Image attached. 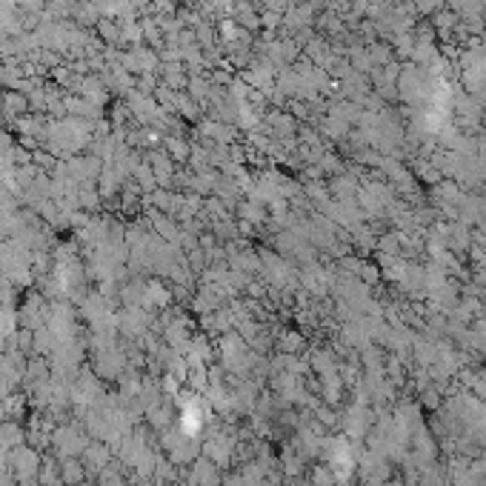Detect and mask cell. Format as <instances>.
Instances as JSON below:
<instances>
[{
    "mask_svg": "<svg viewBox=\"0 0 486 486\" xmlns=\"http://www.w3.org/2000/svg\"><path fill=\"white\" fill-rule=\"evenodd\" d=\"M0 103H4V106H0V112H4L9 120H21V115L29 109V98L24 92H6Z\"/></svg>",
    "mask_w": 486,
    "mask_h": 486,
    "instance_id": "obj_12",
    "label": "cell"
},
{
    "mask_svg": "<svg viewBox=\"0 0 486 486\" xmlns=\"http://www.w3.org/2000/svg\"><path fill=\"white\" fill-rule=\"evenodd\" d=\"M149 326H152V315L143 306H126L118 315V332L126 335V338H132V341L149 335Z\"/></svg>",
    "mask_w": 486,
    "mask_h": 486,
    "instance_id": "obj_6",
    "label": "cell"
},
{
    "mask_svg": "<svg viewBox=\"0 0 486 486\" xmlns=\"http://www.w3.org/2000/svg\"><path fill=\"white\" fill-rule=\"evenodd\" d=\"M41 452L29 443L9 449V472L21 486H38V469H41Z\"/></svg>",
    "mask_w": 486,
    "mask_h": 486,
    "instance_id": "obj_3",
    "label": "cell"
},
{
    "mask_svg": "<svg viewBox=\"0 0 486 486\" xmlns=\"http://www.w3.org/2000/svg\"><path fill=\"white\" fill-rule=\"evenodd\" d=\"M61 475H63V486H86V466L81 457H66L61 460Z\"/></svg>",
    "mask_w": 486,
    "mask_h": 486,
    "instance_id": "obj_9",
    "label": "cell"
},
{
    "mask_svg": "<svg viewBox=\"0 0 486 486\" xmlns=\"http://www.w3.org/2000/svg\"><path fill=\"white\" fill-rule=\"evenodd\" d=\"M234 449H237V440H234L232 432H212V438L200 443V455L209 457V460H212L214 466H220V469H226V466L232 463Z\"/></svg>",
    "mask_w": 486,
    "mask_h": 486,
    "instance_id": "obj_4",
    "label": "cell"
},
{
    "mask_svg": "<svg viewBox=\"0 0 486 486\" xmlns=\"http://www.w3.org/2000/svg\"><path fill=\"white\" fill-rule=\"evenodd\" d=\"M415 6H418V12H423V15H432V12L440 6V0H415Z\"/></svg>",
    "mask_w": 486,
    "mask_h": 486,
    "instance_id": "obj_19",
    "label": "cell"
},
{
    "mask_svg": "<svg viewBox=\"0 0 486 486\" xmlns=\"http://www.w3.org/2000/svg\"><path fill=\"white\" fill-rule=\"evenodd\" d=\"M278 346H281V352L286 355H295L301 346H304V341H301V335L298 332H284V335H278Z\"/></svg>",
    "mask_w": 486,
    "mask_h": 486,
    "instance_id": "obj_15",
    "label": "cell"
},
{
    "mask_svg": "<svg viewBox=\"0 0 486 486\" xmlns=\"http://www.w3.org/2000/svg\"><path fill=\"white\" fill-rule=\"evenodd\" d=\"M98 26H100V35H103V38H106L109 43H118V38H120V32H118V29H115V26H112L109 21H100Z\"/></svg>",
    "mask_w": 486,
    "mask_h": 486,
    "instance_id": "obj_18",
    "label": "cell"
},
{
    "mask_svg": "<svg viewBox=\"0 0 486 486\" xmlns=\"http://www.w3.org/2000/svg\"><path fill=\"white\" fill-rule=\"evenodd\" d=\"M166 149H169L166 155H169L172 160H177V163H180V160H189V146H186L180 138H169V140H166Z\"/></svg>",
    "mask_w": 486,
    "mask_h": 486,
    "instance_id": "obj_16",
    "label": "cell"
},
{
    "mask_svg": "<svg viewBox=\"0 0 486 486\" xmlns=\"http://www.w3.org/2000/svg\"><path fill=\"white\" fill-rule=\"evenodd\" d=\"M160 486H177V483H160Z\"/></svg>",
    "mask_w": 486,
    "mask_h": 486,
    "instance_id": "obj_20",
    "label": "cell"
},
{
    "mask_svg": "<svg viewBox=\"0 0 486 486\" xmlns=\"http://www.w3.org/2000/svg\"><path fill=\"white\" fill-rule=\"evenodd\" d=\"M240 217L247 220V223H264L267 220V206H261V203H255V200H249V203H243L240 206Z\"/></svg>",
    "mask_w": 486,
    "mask_h": 486,
    "instance_id": "obj_14",
    "label": "cell"
},
{
    "mask_svg": "<svg viewBox=\"0 0 486 486\" xmlns=\"http://www.w3.org/2000/svg\"><path fill=\"white\" fill-rule=\"evenodd\" d=\"M192 466V472H186V480H189V486H220V466H214L209 457H197L195 463H189Z\"/></svg>",
    "mask_w": 486,
    "mask_h": 486,
    "instance_id": "obj_8",
    "label": "cell"
},
{
    "mask_svg": "<svg viewBox=\"0 0 486 486\" xmlns=\"http://www.w3.org/2000/svg\"><path fill=\"white\" fill-rule=\"evenodd\" d=\"M81 460H83L89 475H98V472H103L112 463V446L106 440H89V446L83 449Z\"/></svg>",
    "mask_w": 486,
    "mask_h": 486,
    "instance_id": "obj_7",
    "label": "cell"
},
{
    "mask_svg": "<svg viewBox=\"0 0 486 486\" xmlns=\"http://www.w3.org/2000/svg\"><path fill=\"white\" fill-rule=\"evenodd\" d=\"M26 443V429L18 420H0V446L4 449H15Z\"/></svg>",
    "mask_w": 486,
    "mask_h": 486,
    "instance_id": "obj_11",
    "label": "cell"
},
{
    "mask_svg": "<svg viewBox=\"0 0 486 486\" xmlns=\"http://www.w3.org/2000/svg\"><path fill=\"white\" fill-rule=\"evenodd\" d=\"M49 312H52V301L43 298L41 292H32V295H26V301L21 304L18 318H21V326H24V329H41V326H46Z\"/></svg>",
    "mask_w": 486,
    "mask_h": 486,
    "instance_id": "obj_5",
    "label": "cell"
},
{
    "mask_svg": "<svg viewBox=\"0 0 486 486\" xmlns=\"http://www.w3.org/2000/svg\"><path fill=\"white\" fill-rule=\"evenodd\" d=\"M38 486H63V475H61V460L55 455H46L41 460L38 469Z\"/></svg>",
    "mask_w": 486,
    "mask_h": 486,
    "instance_id": "obj_10",
    "label": "cell"
},
{
    "mask_svg": "<svg viewBox=\"0 0 486 486\" xmlns=\"http://www.w3.org/2000/svg\"><path fill=\"white\" fill-rule=\"evenodd\" d=\"M155 477L160 483H177V466L169 460V457H160L157 455V463H155Z\"/></svg>",
    "mask_w": 486,
    "mask_h": 486,
    "instance_id": "obj_13",
    "label": "cell"
},
{
    "mask_svg": "<svg viewBox=\"0 0 486 486\" xmlns=\"http://www.w3.org/2000/svg\"><path fill=\"white\" fill-rule=\"evenodd\" d=\"M89 432L78 423H63V426H55L52 432V449H55V457L58 460H66V457H81L83 449L89 446Z\"/></svg>",
    "mask_w": 486,
    "mask_h": 486,
    "instance_id": "obj_2",
    "label": "cell"
},
{
    "mask_svg": "<svg viewBox=\"0 0 486 486\" xmlns=\"http://www.w3.org/2000/svg\"><path fill=\"white\" fill-rule=\"evenodd\" d=\"M255 363H258L255 349L240 335H226L220 341V366H223V372H229L234 378H243V375H249L255 369Z\"/></svg>",
    "mask_w": 486,
    "mask_h": 486,
    "instance_id": "obj_1",
    "label": "cell"
},
{
    "mask_svg": "<svg viewBox=\"0 0 486 486\" xmlns=\"http://www.w3.org/2000/svg\"><path fill=\"white\" fill-rule=\"evenodd\" d=\"M312 486H335V472H329V469H315Z\"/></svg>",
    "mask_w": 486,
    "mask_h": 486,
    "instance_id": "obj_17",
    "label": "cell"
}]
</instances>
